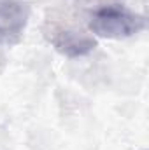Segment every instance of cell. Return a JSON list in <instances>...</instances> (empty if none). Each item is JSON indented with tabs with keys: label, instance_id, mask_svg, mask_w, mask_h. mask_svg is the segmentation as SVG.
I'll return each instance as SVG.
<instances>
[{
	"label": "cell",
	"instance_id": "cell-1",
	"mask_svg": "<svg viewBox=\"0 0 149 150\" xmlns=\"http://www.w3.org/2000/svg\"><path fill=\"white\" fill-rule=\"evenodd\" d=\"M90 28L98 37L128 38L146 28V19L144 16L133 12L125 5L111 4V5H102L93 12Z\"/></svg>",
	"mask_w": 149,
	"mask_h": 150
},
{
	"label": "cell",
	"instance_id": "cell-2",
	"mask_svg": "<svg viewBox=\"0 0 149 150\" xmlns=\"http://www.w3.org/2000/svg\"><path fill=\"white\" fill-rule=\"evenodd\" d=\"M27 25V11L23 4L14 0H0V44H11L21 35Z\"/></svg>",
	"mask_w": 149,
	"mask_h": 150
},
{
	"label": "cell",
	"instance_id": "cell-3",
	"mask_svg": "<svg viewBox=\"0 0 149 150\" xmlns=\"http://www.w3.org/2000/svg\"><path fill=\"white\" fill-rule=\"evenodd\" d=\"M56 47L69 54V56H82L86 52H90L95 45V42L91 38L84 37V35H75V33H60V37L54 40Z\"/></svg>",
	"mask_w": 149,
	"mask_h": 150
}]
</instances>
